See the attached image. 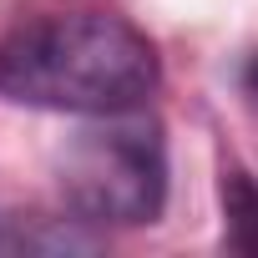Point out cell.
<instances>
[{"label":"cell","mask_w":258,"mask_h":258,"mask_svg":"<svg viewBox=\"0 0 258 258\" xmlns=\"http://www.w3.org/2000/svg\"><path fill=\"white\" fill-rule=\"evenodd\" d=\"M157 81V46L101 6L41 11L0 36V96L16 106L106 116L142 106Z\"/></svg>","instance_id":"1"},{"label":"cell","mask_w":258,"mask_h":258,"mask_svg":"<svg viewBox=\"0 0 258 258\" xmlns=\"http://www.w3.org/2000/svg\"><path fill=\"white\" fill-rule=\"evenodd\" d=\"M61 203L86 228H142L167 208V137L142 106L106 111L66 142L56 162Z\"/></svg>","instance_id":"2"},{"label":"cell","mask_w":258,"mask_h":258,"mask_svg":"<svg viewBox=\"0 0 258 258\" xmlns=\"http://www.w3.org/2000/svg\"><path fill=\"white\" fill-rule=\"evenodd\" d=\"M101 238L81 218H41V213H0V253L36 258V253H96Z\"/></svg>","instance_id":"3"},{"label":"cell","mask_w":258,"mask_h":258,"mask_svg":"<svg viewBox=\"0 0 258 258\" xmlns=\"http://www.w3.org/2000/svg\"><path fill=\"white\" fill-rule=\"evenodd\" d=\"M223 233H228V248L258 253V182L243 167L223 172Z\"/></svg>","instance_id":"4"},{"label":"cell","mask_w":258,"mask_h":258,"mask_svg":"<svg viewBox=\"0 0 258 258\" xmlns=\"http://www.w3.org/2000/svg\"><path fill=\"white\" fill-rule=\"evenodd\" d=\"M243 86H248V96H258V56H253V66L243 71Z\"/></svg>","instance_id":"5"}]
</instances>
